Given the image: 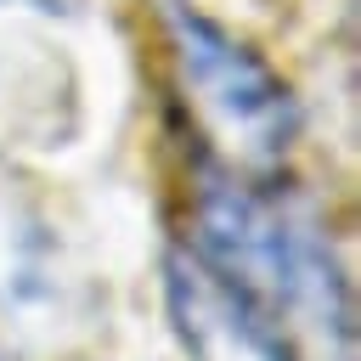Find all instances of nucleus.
I'll return each instance as SVG.
<instances>
[{
    "label": "nucleus",
    "mask_w": 361,
    "mask_h": 361,
    "mask_svg": "<svg viewBox=\"0 0 361 361\" xmlns=\"http://www.w3.org/2000/svg\"><path fill=\"white\" fill-rule=\"evenodd\" d=\"M164 34L197 124L220 147V164L243 175H271L299 135V102L282 73L186 0H164Z\"/></svg>",
    "instance_id": "obj_2"
},
{
    "label": "nucleus",
    "mask_w": 361,
    "mask_h": 361,
    "mask_svg": "<svg viewBox=\"0 0 361 361\" xmlns=\"http://www.w3.org/2000/svg\"><path fill=\"white\" fill-rule=\"evenodd\" d=\"M51 299H56V237L17 192V180L0 175V305L39 310Z\"/></svg>",
    "instance_id": "obj_4"
},
{
    "label": "nucleus",
    "mask_w": 361,
    "mask_h": 361,
    "mask_svg": "<svg viewBox=\"0 0 361 361\" xmlns=\"http://www.w3.org/2000/svg\"><path fill=\"white\" fill-rule=\"evenodd\" d=\"M164 293L186 361H299L276 322L254 310L237 288H226L192 248H169Z\"/></svg>",
    "instance_id": "obj_3"
},
{
    "label": "nucleus",
    "mask_w": 361,
    "mask_h": 361,
    "mask_svg": "<svg viewBox=\"0 0 361 361\" xmlns=\"http://www.w3.org/2000/svg\"><path fill=\"white\" fill-rule=\"evenodd\" d=\"M192 254L237 288L305 361H355V299L322 220L259 175L203 158Z\"/></svg>",
    "instance_id": "obj_1"
},
{
    "label": "nucleus",
    "mask_w": 361,
    "mask_h": 361,
    "mask_svg": "<svg viewBox=\"0 0 361 361\" xmlns=\"http://www.w3.org/2000/svg\"><path fill=\"white\" fill-rule=\"evenodd\" d=\"M0 6H11V11H39V17H73V11H79V0H0Z\"/></svg>",
    "instance_id": "obj_5"
}]
</instances>
